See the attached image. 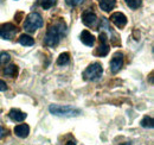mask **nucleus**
Instances as JSON below:
<instances>
[{
    "instance_id": "f03ea898",
    "label": "nucleus",
    "mask_w": 154,
    "mask_h": 145,
    "mask_svg": "<svg viewBox=\"0 0 154 145\" xmlns=\"http://www.w3.org/2000/svg\"><path fill=\"white\" fill-rule=\"evenodd\" d=\"M49 111L51 114L57 117H77L81 114V109L71 107V106H62V105H50Z\"/></svg>"
},
{
    "instance_id": "0eeeda50",
    "label": "nucleus",
    "mask_w": 154,
    "mask_h": 145,
    "mask_svg": "<svg viewBox=\"0 0 154 145\" xmlns=\"http://www.w3.org/2000/svg\"><path fill=\"white\" fill-rule=\"evenodd\" d=\"M122 66H123V54L117 51L114 54L112 61H110V70L113 74H116V72H120Z\"/></svg>"
},
{
    "instance_id": "412c9836",
    "label": "nucleus",
    "mask_w": 154,
    "mask_h": 145,
    "mask_svg": "<svg viewBox=\"0 0 154 145\" xmlns=\"http://www.w3.org/2000/svg\"><path fill=\"white\" fill-rule=\"evenodd\" d=\"M83 1H84V0H65V2H66L69 6H71V7H75V6L81 5Z\"/></svg>"
},
{
    "instance_id": "f8f14e48",
    "label": "nucleus",
    "mask_w": 154,
    "mask_h": 145,
    "mask_svg": "<svg viewBox=\"0 0 154 145\" xmlns=\"http://www.w3.org/2000/svg\"><path fill=\"white\" fill-rule=\"evenodd\" d=\"M14 133L16 136H18L19 138H26L30 133V127L26 124H20L14 127Z\"/></svg>"
},
{
    "instance_id": "aec40b11",
    "label": "nucleus",
    "mask_w": 154,
    "mask_h": 145,
    "mask_svg": "<svg viewBox=\"0 0 154 145\" xmlns=\"http://www.w3.org/2000/svg\"><path fill=\"white\" fill-rule=\"evenodd\" d=\"M10 60H11L10 55L7 53H5V51H2L0 54V66H5L7 62H10Z\"/></svg>"
},
{
    "instance_id": "dca6fc26",
    "label": "nucleus",
    "mask_w": 154,
    "mask_h": 145,
    "mask_svg": "<svg viewBox=\"0 0 154 145\" xmlns=\"http://www.w3.org/2000/svg\"><path fill=\"white\" fill-rule=\"evenodd\" d=\"M70 61V55L69 53H63L59 55V57L57 58V64L58 66H64L66 63H69Z\"/></svg>"
},
{
    "instance_id": "423d86ee",
    "label": "nucleus",
    "mask_w": 154,
    "mask_h": 145,
    "mask_svg": "<svg viewBox=\"0 0 154 145\" xmlns=\"http://www.w3.org/2000/svg\"><path fill=\"white\" fill-rule=\"evenodd\" d=\"M98 38H100V43L101 44L98 45V48L96 49L95 55L98 56V57H104V56H107V55L109 54V50H110V47L107 43V35L104 32H101Z\"/></svg>"
},
{
    "instance_id": "b1692460",
    "label": "nucleus",
    "mask_w": 154,
    "mask_h": 145,
    "mask_svg": "<svg viewBox=\"0 0 154 145\" xmlns=\"http://www.w3.org/2000/svg\"><path fill=\"white\" fill-rule=\"evenodd\" d=\"M65 145H76V143H75V142H72V140H70V142H68Z\"/></svg>"
},
{
    "instance_id": "9b49d317",
    "label": "nucleus",
    "mask_w": 154,
    "mask_h": 145,
    "mask_svg": "<svg viewBox=\"0 0 154 145\" xmlns=\"http://www.w3.org/2000/svg\"><path fill=\"white\" fill-rule=\"evenodd\" d=\"M81 40H82V43H83L84 45H87V47H93L94 43H95V37L93 36L88 30H84V31H82V34H81Z\"/></svg>"
},
{
    "instance_id": "5701e85b",
    "label": "nucleus",
    "mask_w": 154,
    "mask_h": 145,
    "mask_svg": "<svg viewBox=\"0 0 154 145\" xmlns=\"http://www.w3.org/2000/svg\"><path fill=\"white\" fill-rule=\"evenodd\" d=\"M2 136H4V130H2V127L0 126V139L2 138Z\"/></svg>"
},
{
    "instance_id": "1a4fd4ad",
    "label": "nucleus",
    "mask_w": 154,
    "mask_h": 145,
    "mask_svg": "<svg viewBox=\"0 0 154 145\" xmlns=\"http://www.w3.org/2000/svg\"><path fill=\"white\" fill-rule=\"evenodd\" d=\"M110 20H112V23L115 25L116 27H119V29L125 27L126 24H127V17H126L123 13H121V12H115V13H113V14L110 16Z\"/></svg>"
},
{
    "instance_id": "4468645a",
    "label": "nucleus",
    "mask_w": 154,
    "mask_h": 145,
    "mask_svg": "<svg viewBox=\"0 0 154 145\" xmlns=\"http://www.w3.org/2000/svg\"><path fill=\"white\" fill-rule=\"evenodd\" d=\"M19 43L24 47H31L35 44V39L29 35H21L19 37Z\"/></svg>"
},
{
    "instance_id": "9d476101",
    "label": "nucleus",
    "mask_w": 154,
    "mask_h": 145,
    "mask_svg": "<svg viewBox=\"0 0 154 145\" xmlns=\"http://www.w3.org/2000/svg\"><path fill=\"white\" fill-rule=\"evenodd\" d=\"M8 117H10V119H11L12 121L21 123V121H24V120L26 119L27 114L24 113V112H21V111L18 108H12L8 112Z\"/></svg>"
},
{
    "instance_id": "f257e3e1",
    "label": "nucleus",
    "mask_w": 154,
    "mask_h": 145,
    "mask_svg": "<svg viewBox=\"0 0 154 145\" xmlns=\"http://www.w3.org/2000/svg\"><path fill=\"white\" fill-rule=\"evenodd\" d=\"M66 35V25L65 23L60 19L58 20L56 24L54 25H50L46 30V35L44 38V44L46 47H50V48H54L59 44L60 42V38L64 37Z\"/></svg>"
},
{
    "instance_id": "ddd939ff",
    "label": "nucleus",
    "mask_w": 154,
    "mask_h": 145,
    "mask_svg": "<svg viewBox=\"0 0 154 145\" xmlns=\"http://www.w3.org/2000/svg\"><path fill=\"white\" fill-rule=\"evenodd\" d=\"M116 6V0H100V7L104 12H110Z\"/></svg>"
},
{
    "instance_id": "20e7f679",
    "label": "nucleus",
    "mask_w": 154,
    "mask_h": 145,
    "mask_svg": "<svg viewBox=\"0 0 154 145\" xmlns=\"http://www.w3.org/2000/svg\"><path fill=\"white\" fill-rule=\"evenodd\" d=\"M102 74H103L102 64L98 62H94L87 67V69L83 72L82 76L85 81H96L98 79H101Z\"/></svg>"
},
{
    "instance_id": "6e6552de",
    "label": "nucleus",
    "mask_w": 154,
    "mask_h": 145,
    "mask_svg": "<svg viewBox=\"0 0 154 145\" xmlns=\"http://www.w3.org/2000/svg\"><path fill=\"white\" fill-rule=\"evenodd\" d=\"M82 21L85 26H89V27H95L97 24V16L95 12L90 11V10H87L83 12L82 14Z\"/></svg>"
},
{
    "instance_id": "7ed1b4c3",
    "label": "nucleus",
    "mask_w": 154,
    "mask_h": 145,
    "mask_svg": "<svg viewBox=\"0 0 154 145\" xmlns=\"http://www.w3.org/2000/svg\"><path fill=\"white\" fill-rule=\"evenodd\" d=\"M42 26H43V18L37 12L30 13L24 21V30L26 32H30V34H33Z\"/></svg>"
},
{
    "instance_id": "4be33fe9",
    "label": "nucleus",
    "mask_w": 154,
    "mask_h": 145,
    "mask_svg": "<svg viewBox=\"0 0 154 145\" xmlns=\"http://www.w3.org/2000/svg\"><path fill=\"white\" fill-rule=\"evenodd\" d=\"M7 89V85H6V82L5 81H2L1 79H0V92H4Z\"/></svg>"
},
{
    "instance_id": "2eb2a0df",
    "label": "nucleus",
    "mask_w": 154,
    "mask_h": 145,
    "mask_svg": "<svg viewBox=\"0 0 154 145\" xmlns=\"http://www.w3.org/2000/svg\"><path fill=\"white\" fill-rule=\"evenodd\" d=\"M4 74L7 75V76H11V77H17L18 75V67L16 64H11L8 67H6L4 69Z\"/></svg>"
},
{
    "instance_id": "a211bd4d",
    "label": "nucleus",
    "mask_w": 154,
    "mask_h": 145,
    "mask_svg": "<svg viewBox=\"0 0 154 145\" xmlns=\"http://www.w3.org/2000/svg\"><path fill=\"white\" fill-rule=\"evenodd\" d=\"M141 126L145 127V128H153L154 126V121L152 117H145L142 120H141Z\"/></svg>"
},
{
    "instance_id": "f3484780",
    "label": "nucleus",
    "mask_w": 154,
    "mask_h": 145,
    "mask_svg": "<svg viewBox=\"0 0 154 145\" xmlns=\"http://www.w3.org/2000/svg\"><path fill=\"white\" fill-rule=\"evenodd\" d=\"M56 2H57V0H38V4L44 10L51 8L54 5H56Z\"/></svg>"
},
{
    "instance_id": "39448f33",
    "label": "nucleus",
    "mask_w": 154,
    "mask_h": 145,
    "mask_svg": "<svg viewBox=\"0 0 154 145\" xmlns=\"http://www.w3.org/2000/svg\"><path fill=\"white\" fill-rule=\"evenodd\" d=\"M17 31H18L17 26L12 23L0 24V38H2V39L11 40L13 37L16 36Z\"/></svg>"
},
{
    "instance_id": "393cba45",
    "label": "nucleus",
    "mask_w": 154,
    "mask_h": 145,
    "mask_svg": "<svg viewBox=\"0 0 154 145\" xmlns=\"http://www.w3.org/2000/svg\"><path fill=\"white\" fill-rule=\"evenodd\" d=\"M126 145H131V143H127V144H126Z\"/></svg>"
},
{
    "instance_id": "6ab92c4d",
    "label": "nucleus",
    "mask_w": 154,
    "mask_h": 145,
    "mask_svg": "<svg viewBox=\"0 0 154 145\" xmlns=\"http://www.w3.org/2000/svg\"><path fill=\"white\" fill-rule=\"evenodd\" d=\"M125 1H126L127 6L132 10H136L141 6V0H125Z\"/></svg>"
}]
</instances>
